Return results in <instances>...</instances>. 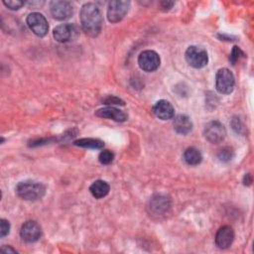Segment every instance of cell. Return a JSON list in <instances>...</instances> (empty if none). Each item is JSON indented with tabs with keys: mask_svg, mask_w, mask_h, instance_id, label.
<instances>
[{
	"mask_svg": "<svg viewBox=\"0 0 254 254\" xmlns=\"http://www.w3.org/2000/svg\"><path fill=\"white\" fill-rule=\"evenodd\" d=\"M80 24L83 32L90 37H97L102 28V16L99 8L94 3H85L79 13Z\"/></svg>",
	"mask_w": 254,
	"mask_h": 254,
	"instance_id": "1",
	"label": "cell"
},
{
	"mask_svg": "<svg viewBox=\"0 0 254 254\" xmlns=\"http://www.w3.org/2000/svg\"><path fill=\"white\" fill-rule=\"evenodd\" d=\"M16 192L22 199L37 200L45 195L46 187L42 183L28 180L17 185Z\"/></svg>",
	"mask_w": 254,
	"mask_h": 254,
	"instance_id": "2",
	"label": "cell"
},
{
	"mask_svg": "<svg viewBox=\"0 0 254 254\" xmlns=\"http://www.w3.org/2000/svg\"><path fill=\"white\" fill-rule=\"evenodd\" d=\"M234 75L228 68H220L215 74V87L219 93L229 94L234 88Z\"/></svg>",
	"mask_w": 254,
	"mask_h": 254,
	"instance_id": "3",
	"label": "cell"
},
{
	"mask_svg": "<svg viewBox=\"0 0 254 254\" xmlns=\"http://www.w3.org/2000/svg\"><path fill=\"white\" fill-rule=\"evenodd\" d=\"M185 57L188 64L194 68H201L208 63V56L206 51L196 46L189 47L186 51Z\"/></svg>",
	"mask_w": 254,
	"mask_h": 254,
	"instance_id": "4",
	"label": "cell"
},
{
	"mask_svg": "<svg viewBox=\"0 0 254 254\" xmlns=\"http://www.w3.org/2000/svg\"><path fill=\"white\" fill-rule=\"evenodd\" d=\"M203 135L207 141L212 144H218L222 142L226 136V130L222 123L213 120L208 122L203 130Z\"/></svg>",
	"mask_w": 254,
	"mask_h": 254,
	"instance_id": "5",
	"label": "cell"
},
{
	"mask_svg": "<svg viewBox=\"0 0 254 254\" xmlns=\"http://www.w3.org/2000/svg\"><path fill=\"white\" fill-rule=\"evenodd\" d=\"M130 2L124 0H113L108 4L107 18L111 23L120 22L129 10Z\"/></svg>",
	"mask_w": 254,
	"mask_h": 254,
	"instance_id": "6",
	"label": "cell"
},
{
	"mask_svg": "<svg viewBox=\"0 0 254 254\" xmlns=\"http://www.w3.org/2000/svg\"><path fill=\"white\" fill-rule=\"evenodd\" d=\"M26 22L32 32L38 37H44L47 35L49 25L47 19L43 14L39 12H33L28 15Z\"/></svg>",
	"mask_w": 254,
	"mask_h": 254,
	"instance_id": "7",
	"label": "cell"
},
{
	"mask_svg": "<svg viewBox=\"0 0 254 254\" xmlns=\"http://www.w3.org/2000/svg\"><path fill=\"white\" fill-rule=\"evenodd\" d=\"M53 36L59 43H67L77 38L78 30L73 24H61L54 29Z\"/></svg>",
	"mask_w": 254,
	"mask_h": 254,
	"instance_id": "8",
	"label": "cell"
},
{
	"mask_svg": "<svg viewBox=\"0 0 254 254\" xmlns=\"http://www.w3.org/2000/svg\"><path fill=\"white\" fill-rule=\"evenodd\" d=\"M160 57L152 50L143 51L138 57V64L144 71H155L160 66Z\"/></svg>",
	"mask_w": 254,
	"mask_h": 254,
	"instance_id": "9",
	"label": "cell"
},
{
	"mask_svg": "<svg viewBox=\"0 0 254 254\" xmlns=\"http://www.w3.org/2000/svg\"><path fill=\"white\" fill-rule=\"evenodd\" d=\"M50 10L53 17L60 21H64L70 18V16L73 13L72 5L68 1L64 0L52 1L50 3Z\"/></svg>",
	"mask_w": 254,
	"mask_h": 254,
	"instance_id": "10",
	"label": "cell"
},
{
	"mask_svg": "<svg viewBox=\"0 0 254 254\" xmlns=\"http://www.w3.org/2000/svg\"><path fill=\"white\" fill-rule=\"evenodd\" d=\"M171 206V198L169 195L164 193L154 194L149 201L150 211L154 214L160 215L168 211Z\"/></svg>",
	"mask_w": 254,
	"mask_h": 254,
	"instance_id": "11",
	"label": "cell"
},
{
	"mask_svg": "<svg viewBox=\"0 0 254 254\" xmlns=\"http://www.w3.org/2000/svg\"><path fill=\"white\" fill-rule=\"evenodd\" d=\"M42 234V230L40 225L33 220H29L26 221L20 230V235L22 237V239L28 243H33L39 240V238L41 237Z\"/></svg>",
	"mask_w": 254,
	"mask_h": 254,
	"instance_id": "12",
	"label": "cell"
},
{
	"mask_svg": "<svg viewBox=\"0 0 254 254\" xmlns=\"http://www.w3.org/2000/svg\"><path fill=\"white\" fill-rule=\"evenodd\" d=\"M234 240V230L229 225L220 227L215 234V244L220 249L228 248Z\"/></svg>",
	"mask_w": 254,
	"mask_h": 254,
	"instance_id": "13",
	"label": "cell"
},
{
	"mask_svg": "<svg viewBox=\"0 0 254 254\" xmlns=\"http://www.w3.org/2000/svg\"><path fill=\"white\" fill-rule=\"evenodd\" d=\"M153 112L159 119L162 120L172 119L175 114L173 105L165 99H161L155 103L153 106Z\"/></svg>",
	"mask_w": 254,
	"mask_h": 254,
	"instance_id": "14",
	"label": "cell"
},
{
	"mask_svg": "<svg viewBox=\"0 0 254 254\" xmlns=\"http://www.w3.org/2000/svg\"><path fill=\"white\" fill-rule=\"evenodd\" d=\"M95 115L102 118H108L112 119L117 122H124L127 120V115L120 109L115 108L113 106H107L98 109L95 112Z\"/></svg>",
	"mask_w": 254,
	"mask_h": 254,
	"instance_id": "15",
	"label": "cell"
},
{
	"mask_svg": "<svg viewBox=\"0 0 254 254\" xmlns=\"http://www.w3.org/2000/svg\"><path fill=\"white\" fill-rule=\"evenodd\" d=\"M173 126L175 131L182 135H186L190 133L192 129V123L190 119L187 115H183V114H180L175 117Z\"/></svg>",
	"mask_w": 254,
	"mask_h": 254,
	"instance_id": "16",
	"label": "cell"
},
{
	"mask_svg": "<svg viewBox=\"0 0 254 254\" xmlns=\"http://www.w3.org/2000/svg\"><path fill=\"white\" fill-rule=\"evenodd\" d=\"M89 190L95 198H102L108 194L110 187L105 181L97 180L94 183H92V185L89 188Z\"/></svg>",
	"mask_w": 254,
	"mask_h": 254,
	"instance_id": "17",
	"label": "cell"
},
{
	"mask_svg": "<svg viewBox=\"0 0 254 254\" xmlns=\"http://www.w3.org/2000/svg\"><path fill=\"white\" fill-rule=\"evenodd\" d=\"M184 160L188 165L196 166L201 162L202 156L196 148L190 147L184 152Z\"/></svg>",
	"mask_w": 254,
	"mask_h": 254,
	"instance_id": "18",
	"label": "cell"
},
{
	"mask_svg": "<svg viewBox=\"0 0 254 254\" xmlns=\"http://www.w3.org/2000/svg\"><path fill=\"white\" fill-rule=\"evenodd\" d=\"M75 146L82 147V148H89V149H102L104 146L103 141L99 139H94V138H82L75 140L73 142Z\"/></svg>",
	"mask_w": 254,
	"mask_h": 254,
	"instance_id": "19",
	"label": "cell"
},
{
	"mask_svg": "<svg viewBox=\"0 0 254 254\" xmlns=\"http://www.w3.org/2000/svg\"><path fill=\"white\" fill-rule=\"evenodd\" d=\"M217 157L221 162H229L234 157V150L232 147H224L218 152Z\"/></svg>",
	"mask_w": 254,
	"mask_h": 254,
	"instance_id": "20",
	"label": "cell"
},
{
	"mask_svg": "<svg viewBox=\"0 0 254 254\" xmlns=\"http://www.w3.org/2000/svg\"><path fill=\"white\" fill-rule=\"evenodd\" d=\"M113 159H114V154L110 150H103L100 152V154L98 156L99 162L103 165H108V164L112 163Z\"/></svg>",
	"mask_w": 254,
	"mask_h": 254,
	"instance_id": "21",
	"label": "cell"
},
{
	"mask_svg": "<svg viewBox=\"0 0 254 254\" xmlns=\"http://www.w3.org/2000/svg\"><path fill=\"white\" fill-rule=\"evenodd\" d=\"M243 56H244V53L240 50V48L237 47V46H234L233 49H232V52H231V54H230L229 60H230V62H231L232 64H235L236 62H237L241 57H243Z\"/></svg>",
	"mask_w": 254,
	"mask_h": 254,
	"instance_id": "22",
	"label": "cell"
},
{
	"mask_svg": "<svg viewBox=\"0 0 254 254\" xmlns=\"http://www.w3.org/2000/svg\"><path fill=\"white\" fill-rule=\"evenodd\" d=\"M3 4L11 10H18L24 5V2L20 1V0H8V1L4 0Z\"/></svg>",
	"mask_w": 254,
	"mask_h": 254,
	"instance_id": "23",
	"label": "cell"
},
{
	"mask_svg": "<svg viewBox=\"0 0 254 254\" xmlns=\"http://www.w3.org/2000/svg\"><path fill=\"white\" fill-rule=\"evenodd\" d=\"M10 231V223L8 220L2 218L0 220V236L4 237L6 236Z\"/></svg>",
	"mask_w": 254,
	"mask_h": 254,
	"instance_id": "24",
	"label": "cell"
},
{
	"mask_svg": "<svg viewBox=\"0 0 254 254\" xmlns=\"http://www.w3.org/2000/svg\"><path fill=\"white\" fill-rule=\"evenodd\" d=\"M103 103L104 104H107V105H109V104H120V105H124V101L123 100H121L120 98H118V97H115V96H107L106 98H104L103 100Z\"/></svg>",
	"mask_w": 254,
	"mask_h": 254,
	"instance_id": "25",
	"label": "cell"
},
{
	"mask_svg": "<svg viewBox=\"0 0 254 254\" xmlns=\"http://www.w3.org/2000/svg\"><path fill=\"white\" fill-rule=\"evenodd\" d=\"M231 126H232V128H233L237 133H242V132H243L244 127H243V124L241 123V121H240L239 118H237V117L233 118V119H232V122H231Z\"/></svg>",
	"mask_w": 254,
	"mask_h": 254,
	"instance_id": "26",
	"label": "cell"
},
{
	"mask_svg": "<svg viewBox=\"0 0 254 254\" xmlns=\"http://www.w3.org/2000/svg\"><path fill=\"white\" fill-rule=\"evenodd\" d=\"M175 3L173 2V1H161L160 2V7H161V10H163V11H168V10H170L172 7H173V5H174Z\"/></svg>",
	"mask_w": 254,
	"mask_h": 254,
	"instance_id": "27",
	"label": "cell"
},
{
	"mask_svg": "<svg viewBox=\"0 0 254 254\" xmlns=\"http://www.w3.org/2000/svg\"><path fill=\"white\" fill-rule=\"evenodd\" d=\"M1 252H3V253H17V251L14 248H12L11 246H6V245L1 247Z\"/></svg>",
	"mask_w": 254,
	"mask_h": 254,
	"instance_id": "28",
	"label": "cell"
},
{
	"mask_svg": "<svg viewBox=\"0 0 254 254\" xmlns=\"http://www.w3.org/2000/svg\"><path fill=\"white\" fill-rule=\"evenodd\" d=\"M243 183H244V185H247V186L251 185V183H252V177H251L250 174H246V175H245L244 180H243Z\"/></svg>",
	"mask_w": 254,
	"mask_h": 254,
	"instance_id": "29",
	"label": "cell"
}]
</instances>
